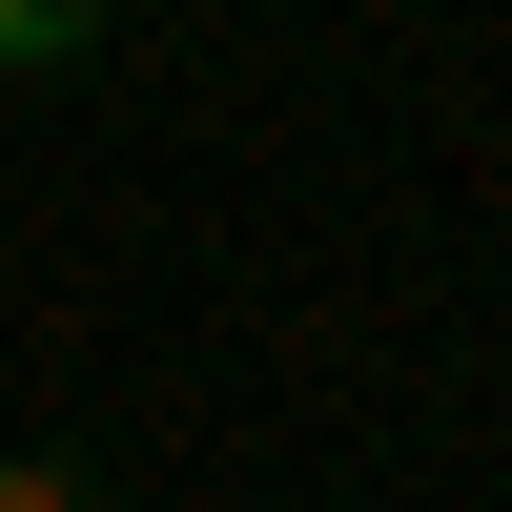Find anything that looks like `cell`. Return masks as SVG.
<instances>
[{
    "instance_id": "cell-2",
    "label": "cell",
    "mask_w": 512,
    "mask_h": 512,
    "mask_svg": "<svg viewBox=\"0 0 512 512\" xmlns=\"http://www.w3.org/2000/svg\"><path fill=\"white\" fill-rule=\"evenodd\" d=\"M0 62H82V0H0Z\"/></svg>"
},
{
    "instance_id": "cell-1",
    "label": "cell",
    "mask_w": 512,
    "mask_h": 512,
    "mask_svg": "<svg viewBox=\"0 0 512 512\" xmlns=\"http://www.w3.org/2000/svg\"><path fill=\"white\" fill-rule=\"evenodd\" d=\"M0 512H103V472L82 451H0Z\"/></svg>"
}]
</instances>
